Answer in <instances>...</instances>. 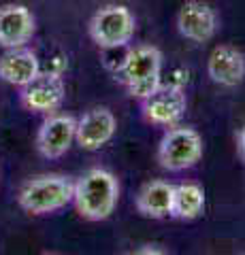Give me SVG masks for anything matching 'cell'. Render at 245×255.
<instances>
[{"label":"cell","mask_w":245,"mask_h":255,"mask_svg":"<svg viewBox=\"0 0 245 255\" xmlns=\"http://www.w3.org/2000/svg\"><path fill=\"white\" fill-rule=\"evenodd\" d=\"M36 32V19L26 4L9 2L0 6V47H26Z\"/></svg>","instance_id":"cell-11"},{"label":"cell","mask_w":245,"mask_h":255,"mask_svg":"<svg viewBox=\"0 0 245 255\" xmlns=\"http://www.w3.org/2000/svg\"><path fill=\"white\" fill-rule=\"evenodd\" d=\"M132 98L143 100L162 83V53L154 45H137L126 51L117 68Z\"/></svg>","instance_id":"cell-3"},{"label":"cell","mask_w":245,"mask_h":255,"mask_svg":"<svg viewBox=\"0 0 245 255\" xmlns=\"http://www.w3.org/2000/svg\"><path fill=\"white\" fill-rule=\"evenodd\" d=\"M75 181L64 174H38L21 183L17 204L28 215H51L73 202Z\"/></svg>","instance_id":"cell-2"},{"label":"cell","mask_w":245,"mask_h":255,"mask_svg":"<svg viewBox=\"0 0 245 255\" xmlns=\"http://www.w3.org/2000/svg\"><path fill=\"white\" fill-rule=\"evenodd\" d=\"M117 132V117L111 109L94 107L77 119V145L83 151H98L111 142Z\"/></svg>","instance_id":"cell-10"},{"label":"cell","mask_w":245,"mask_h":255,"mask_svg":"<svg viewBox=\"0 0 245 255\" xmlns=\"http://www.w3.org/2000/svg\"><path fill=\"white\" fill-rule=\"evenodd\" d=\"M66 68H68V58H66L64 53H56V55H51V62L47 64V68H43V70L62 77V75L66 73Z\"/></svg>","instance_id":"cell-16"},{"label":"cell","mask_w":245,"mask_h":255,"mask_svg":"<svg viewBox=\"0 0 245 255\" xmlns=\"http://www.w3.org/2000/svg\"><path fill=\"white\" fill-rule=\"evenodd\" d=\"M205 189L199 183L186 181L175 185V198H173V217L181 221H194L205 213Z\"/></svg>","instance_id":"cell-15"},{"label":"cell","mask_w":245,"mask_h":255,"mask_svg":"<svg viewBox=\"0 0 245 255\" xmlns=\"http://www.w3.org/2000/svg\"><path fill=\"white\" fill-rule=\"evenodd\" d=\"M188 100L184 94V87L160 83L158 90H154L147 98L141 100V111L149 124L160 128L177 126L186 115Z\"/></svg>","instance_id":"cell-6"},{"label":"cell","mask_w":245,"mask_h":255,"mask_svg":"<svg viewBox=\"0 0 245 255\" xmlns=\"http://www.w3.org/2000/svg\"><path fill=\"white\" fill-rule=\"evenodd\" d=\"M19 100L30 113H41V115H51L58 113V109L64 102L66 96V85L64 79L60 75L47 73L41 70L28 85L19 87Z\"/></svg>","instance_id":"cell-7"},{"label":"cell","mask_w":245,"mask_h":255,"mask_svg":"<svg viewBox=\"0 0 245 255\" xmlns=\"http://www.w3.org/2000/svg\"><path fill=\"white\" fill-rule=\"evenodd\" d=\"M77 140V119L66 113H51L38 128L36 151L45 159H58Z\"/></svg>","instance_id":"cell-8"},{"label":"cell","mask_w":245,"mask_h":255,"mask_svg":"<svg viewBox=\"0 0 245 255\" xmlns=\"http://www.w3.org/2000/svg\"><path fill=\"white\" fill-rule=\"evenodd\" d=\"M203 136L190 126H173L158 145V162L164 170L181 172L196 166L203 157Z\"/></svg>","instance_id":"cell-5"},{"label":"cell","mask_w":245,"mask_h":255,"mask_svg":"<svg viewBox=\"0 0 245 255\" xmlns=\"http://www.w3.org/2000/svg\"><path fill=\"white\" fill-rule=\"evenodd\" d=\"M145 247H147V249H139L137 253H160V255L167 253V249H156L158 245H145Z\"/></svg>","instance_id":"cell-18"},{"label":"cell","mask_w":245,"mask_h":255,"mask_svg":"<svg viewBox=\"0 0 245 255\" xmlns=\"http://www.w3.org/2000/svg\"><path fill=\"white\" fill-rule=\"evenodd\" d=\"M137 30V19L126 4H105L92 15L88 23L90 38L100 49H122Z\"/></svg>","instance_id":"cell-4"},{"label":"cell","mask_w":245,"mask_h":255,"mask_svg":"<svg viewBox=\"0 0 245 255\" xmlns=\"http://www.w3.org/2000/svg\"><path fill=\"white\" fill-rule=\"evenodd\" d=\"M175 185L167 181H149L137 194V211L149 219L173 217Z\"/></svg>","instance_id":"cell-14"},{"label":"cell","mask_w":245,"mask_h":255,"mask_svg":"<svg viewBox=\"0 0 245 255\" xmlns=\"http://www.w3.org/2000/svg\"><path fill=\"white\" fill-rule=\"evenodd\" d=\"M207 75L220 87L241 85L245 81V53L235 45H218L213 47L207 60Z\"/></svg>","instance_id":"cell-12"},{"label":"cell","mask_w":245,"mask_h":255,"mask_svg":"<svg viewBox=\"0 0 245 255\" xmlns=\"http://www.w3.org/2000/svg\"><path fill=\"white\" fill-rule=\"evenodd\" d=\"M120 183L115 174L105 168H90L75 181L73 204L85 221H105L117 209Z\"/></svg>","instance_id":"cell-1"},{"label":"cell","mask_w":245,"mask_h":255,"mask_svg":"<svg viewBox=\"0 0 245 255\" xmlns=\"http://www.w3.org/2000/svg\"><path fill=\"white\" fill-rule=\"evenodd\" d=\"M220 26L216 9L205 0H186L177 13V30L190 43H207Z\"/></svg>","instance_id":"cell-9"},{"label":"cell","mask_w":245,"mask_h":255,"mask_svg":"<svg viewBox=\"0 0 245 255\" xmlns=\"http://www.w3.org/2000/svg\"><path fill=\"white\" fill-rule=\"evenodd\" d=\"M239 153L245 159V126L241 128V132H239Z\"/></svg>","instance_id":"cell-17"},{"label":"cell","mask_w":245,"mask_h":255,"mask_svg":"<svg viewBox=\"0 0 245 255\" xmlns=\"http://www.w3.org/2000/svg\"><path fill=\"white\" fill-rule=\"evenodd\" d=\"M41 62L28 47H13L0 55V79L13 87H23L41 73Z\"/></svg>","instance_id":"cell-13"}]
</instances>
